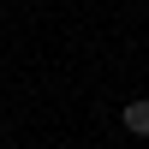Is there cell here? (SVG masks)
Masks as SVG:
<instances>
[{"instance_id": "cell-1", "label": "cell", "mask_w": 149, "mask_h": 149, "mask_svg": "<svg viewBox=\"0 0 149 149\" xmlns=\"http://www.w3.org/2000/svg\"><path fill=\"white\" fill-rule=\"evenodd\" d=\"M125 131L131 137H149V95L143 102H125Z\"/></svg>"}]
</instances>
